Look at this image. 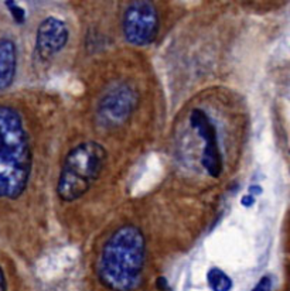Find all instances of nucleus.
Instances as JSON below:
<instances>
[{
  "instance_id": "7",
  "label": "nucleus",
  "mask_w": 290,
  "mask_h": 291,
  "mask_svg": "<svg viewBox=\"0 0 290 291\" xmlns=\"http://www.w3.org/2000/svg\"><path fill=\"white\" fill-rule=\"evenodd\" d=\"M68 41V29L65 23L57 17H47L37 29L36 51L41 60H48L58 54Z\"/></svg>"
},
{
  "instance_id": "12",
  "label": "nucleus",
  "mask_w": 290,
  "mask_h": 291,
  "mask_svg": "<svg viewBox=\"0 0 290 291\" xmlns=\"http://www.w3.org/2000/svg\"><path fill=\"white\" fill-rule=\"evenodd\" d=\"M241 204L244 205V207H246V208H251L255 204V197H252V195H244L242 197V199H241Z\"/></svg>"
},
{
  "instance_id": "1",
  "label": "nucleus",
  "mask_w": 290,
  "mask_h": 291,
  "mask_svg": "<svg viewBox=\"0 0 290 291\" xmlns=\"http://www.w3.org/2000/svg\"><path fill=\"white\" fill-rule=\"evenodd\" d=\"M145 259L146 240L142 230L126 225L115 230L102 247L98 276L111 290H136L142 281Z\"/></svg>"
},
{
  "instance_id": "14",
  "label": "nucleus",
  "mask_w": 290,
  "mask_h": 291,
  "mask_svg": "<svg viewBox=\"0 0 290 291\" xmlns=\"http://www.w3.org/2000/svg\"><path fill=\"white\" fill-rule=\"evenodd\" d=\"M157 287L160 288V290H163V291H166L168 288V283H167V280L164 278V277H160L159 280H157Z\"/></svg>"
},
{
  "instance_id": "10",
  "label": "nucleus",
  "mask_w": 290,
  "mask_h": 291,
  "mask_svg": "<svg viewBox=\"0 0 290 291\" xmlns=\"http://www.w3.org/2000/svg\"><path fill=\"white\" fill-rule=\"evenodd\" d=\"M6 6H8L12 17L15 19L16 23L23 24L26 22V12H24L23 8L17 6L15 2H6Z\"/></svg>"
},
{
  "instance_id": "4",
  "label": "nucleus",
  "mask_w": 290,
  "mask_h": 291,
  "mask_svg": "<svg viewBox=\"0 0 290 291\" xmlns=\"http://www.w3.org/2000/svg\"><path fill=\"white\" fill-rule=\"evenodd\" d=\"M123 36L128 43L138 47L149 46L157 36L159 15L150 2H133L122 19Z\"/></svg>"
},
{
  "instance_id": "11",
  "label": "nucleus",
  "mask_w": 290,
  "mask_h": 291,
  "mask_svg": "<svg viewBox=\"0 0 290 291\" xmlns=\"http://www.w3.org/2000/svg\"><path fill=\"white\" fill-rule=\"evenodd\" d=\"M272 290V278L269 276H263L258 284L253 287L252 291H270Z\"/></svg>"
},
{
  "instance_id": "5",
  "label": "nucleus",
  "mask_w": 290,
  "mask_h": 291,
  "mask_svg": "<svg viewBox=\"0 0 290 291\" xmlns=\"http://www.w3.org/2000/svg\"><path fill=\"white\" fill-rule=\"evenodd\" d=\"M190 124L197 131L200 137L204 140V153L201 157V164L208 173V176L220 177L222 171V156L218 145L217 129L211 122L210 116L201 109H194L190 115Z\"/></svg>"
},
{
  "instance_id": "15",
  "label": "nucleus",
  "mask_w": 290,
  "mask_h": 291,
  "mask_svg": "<svg viewBox=\"0 0 290 291\" xmlns=\"http://www.w3.org/2000/svg\"><path fill=\"white\" fill-rule=\"evenodd\" d=\"M0 291H6V278L2 267H0Z\"/></svg>"
},
{
  "instance_id": "13",
  "label": "nucleus",
  "mask_w": 290,
  "mask_h": 291,
  "mask_svg": "<svg viewBox=\"0 0 290 291\" xmlns=\"http://www.w3.org/2000/svg\"><path fill=\"white\" fill-rule=\"evenodd\" d=\"M260 194H262V188L259 185H251L249 187V195L255 197V195H260Z\"/></svg>"
},
{
  "instance_id": "6",
  "label": "nucleus",
  "mask_w": 290,
  "mask_h": 291,
  "mask_svg": "<svg viewBox=\"0 0 290 291\" xmlns=\"http://www.w3.org/2000/svg\"><path fill=\"white\" fill-rule=\"evenodd\" d=\"M138 103V95L129 85H118L112 88L98 105V113L108 126L121 124L133 112Z\"/></svg>"
},
{
  "instance_id": "3",
  "label": "nucleus",
  "mask_w": 290,
  "mask_h": 291,
  "mask_svg": "<svg viewBox=\"0 0 290 291\" xmlns=\"http://www.w3.org/2000/svg\"><path fill=\"white\" fill-rule=\"evenodd\" d=\"M107 150L96 141H85L74 147L62 164L57 194L71 202L81 198L100 178L107 163Z\"/></svg>"
},
{
  "instance_id": "9",
  "label": "nucleus",
  "mask_w": 290,
  "mask_h": 291,
  "mask_svg": "<svg viewBox=\"0 0 290 291\" xmlns=\"http://www.w3.org/2000/svg\"><path fill=\"white\" fill-rule=\"evenodd\" d=\"M207 280L213 291H231L232 288V280L229 278L227 273H224L221 268H210Z\"/></svg>"
},
{
  "instance_id": "2",
  "label": "nucleus",
  "mask_w": 290,
  "mask_h": 291,
  "mask_svg": "<svg viewBox=\"0 0 290 291\" xmlns=\"http://www.w3.org/2000/svg\"><path fill=\"white\" fill-rule=\"evenodd\" d=\"M30 140L22 116L0 105V198L16 199L27 187L31 174Z\"/></svg>"
},
{
  "instance_id": "8",
  "label": "nucleus",
  "mask_w": 290,
  "mask_h": 291,
  "mask_svg": "<svg viewBox=\"0 0 290 291\" xmlns=\"http://www.w3.org/2000/svg\"><path fill=\"white\" fill-rule=\"evenodd\" d=\"M17 68V50L10 39L0 40V91L12 85Z\"/></svg>"
}]
</instances>
